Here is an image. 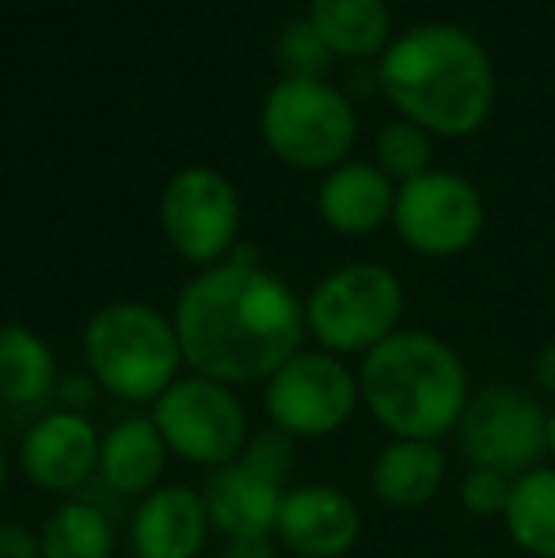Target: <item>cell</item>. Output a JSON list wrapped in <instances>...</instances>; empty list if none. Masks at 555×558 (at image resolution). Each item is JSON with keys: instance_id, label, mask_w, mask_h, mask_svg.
Here are the masks:
<instances>
[{"instance_id": "cell-23", "label": "cell", "mask_w": 555, "mask_h": 558, "mask_svg": "<svg viewBox=\"0 0 555 558\" xmlns=\"http://www.w3.org/2000/svg\"><path fill=\"white\" fill-rule=\"evenodd\" d=\"M430 160H434V145H430V133L422 125L408 122H388L385 130L377 133V168L385 171L388 179H400V183H411V179L426 175Z\"/></svg>"}, {"instance_id": "cell-29", "label": "cell", "mask_w": 555, "mask_h": 558, "mask_svg": "<svg viewBox=\"0 0 555 558\" xmlns=\"http://www.w3.org/2000/svg\"><path fill=\"white\" fill-rule=\"evenodd\" d=\"M217 558H270V544H237Z\"/></svg>"}, {"instance_id": "cell-8", "label": "cell", "mask_w": 555, "mask_h": 558, "mask_svg": "<svg viewBox=\"0 0 555 558\" xmlns=\"http://www.w3.org/2000/svg\"><path fill=\"white\" fill-rule=\"evenodd\" d=\"M457 437L472 468L518 478L548 452V414L529 391L514 384H491L468 399Z\"/></svg>"}, {"instance_id": "cell-22", "label": "cell", "mask_w": 555, "mask_h": 558, "mask_svg": "<svg viewBox=\"0 0 555 558\" xmlns=\"http://www.w3.org/2000/svg\"><path fill=\"white\" fill-rule=\"evenodd\" d=\"M43 558H111L114 529L92 501H61L38 532Z\"/></svg>"}, {"instance_id": "cell-20", "label": "cell", "mask_w": 555, "mask_h": 558, "mask_svg": "<svg viewBox=\"0 0 555 558\" xmlns=\"http://www.w3.org/2000/svg\"><path fill=\"white\" fill-rule=\"evenodd\" d=\"M58 388V361L43 335L23 324L0 327V399L12 407H43Z\"/></svg>"}, {"instance_id": "cell-3", "label": "cell", "mask_w": 555, "mask_h": 558, "mask_svg": "<svg viewBox=\"0 0 555 558\" xmlns=\"http://www.w3.org/2000/svg\"><path fill=\"white\" fill-rule=\"evenodd\" d=\"M362 403L393 437L442 441L468 407V373L449 342L426 331H396L362 357Z\"/></svg>"}, {"instance_id": "cell-4", "label": "cell", "mask_w": 555, "mask_h": 558, "mask_svg": "<svg viewBox=\"0 0 555 558\" xmlns=\"http://www.w3.org/2000/svg\"><path fill=\"white\" fill-rule=\"evenodd\" d=\"M84 361L107 396L122 403H156L179 380L183 350L164 312L141 301L99 308L84 327Z\"/></svg>"}, {"instance_id": "cell-7", "label": "cell", "mask_w": 555, "mask_h": 558, "mask_svg": "<svg viewBox=\"0 0 555 558\" xmlns=\"http://www.w3.org/2000/svg\"><path fill=\"white\" fill-rule=\"evenodd\" d=\"M153 422L168 452L202 468L240 460L248 445V414L229 384L206 376H179L153 403Z\"/></svg>"}, {"instance_id": "cell-31", "label": "cell", "mask_w": 555, "mask_h": 558, "mask_svg": "<svg viewBox=\"0 0 555 558\" xmlns=\"http://www.w3.org/2000/svg\"><path fill=\"white\" fill-rule=\"evenodd\" d=\"M8 483V460H4V448H0V490H4Z\"/></svg>"}, {"instance_id": "cell-24", "label": "cell", "mask_w": 555, "mask_h": 558, "mask_svg": "<svg viewBox=\"0 0 555 558\" xmlns=\"http://www.w3.org/2000/svg\"><path fill=\"white\" fill-rule=\"evenodd\" d=\"M331 46L324 43L316 27L309 20H293L281 27L278 35V65L286 76H301V81H324V73L331 69Z\"/></svg>"}, {"instance_id": "cell-15", "label": "cell", "mask_w": 555, "mask_h": 558, "mask_svg": "<svg viewBox=\"0 0 555 558\" xmlns=\"http://www.w3.org/2000/svg\"><path fill=\"white\" fill-rule=\"evenodd\" d=\"M206 498L191 486H156L134 513V555L137 558H198L209 539Z\"/></svg>"}, {"instance_id": "cell-26", "label": "cell", "mask_w": 555, "mask_h": 558, "mask_svg": "<svg viewBox=\"0 0 555 558\" xmlns=\"http://www.w3.org/2000/svg\"><path fill=\"white\" fill-rule=\"evenodd\" d=\"M510 483L514 478L498 475L487 468H472L460 483V501L464 509H472L475 517H495L506 513V501H510Z\"/></svg>"}, {"instance_id": "cell-12", "label": "cell", "mask_w": 555, "mask_h": 558, "mask_svg": "<svg viewBox=\"0 0 555 558\" xmlns=\"http://www.w3.org/2000/svg\"><path fill=\"white\" fill-rule=\"evenodd\" d=\"M20 468L38 490L73 494L99 471V434L81 411H53L27 429Z\"/></svg>"}, {"instance_id": "cell-1", "label": "cell", "mask_w": 555, "mask_h": 558, "mask_svg": "<svg viewBox=\"0 0 555 558\" xmlns=\"http://www.w3.org/2000/svg\"><path fill=\"white\" fill-rule=\"evenodd\" d=\"M171 324L183 365L229 388L270 380L309 335L301 296L248 258L206 266L186 281Z\"/></svg>"}, {"instance_id": "cell-13", "label": "cell", "mask_w": 555, "mask_h": 558, "mask_svg": "<svg viewBox=\"0 0 555 558\" xmlns=\"http://www.w3.org/2000/svg\"><path fill=\"white\" fill-rule=\"evenodd\" d=\"M275 536L297 558H342L362 536V513L339 486H293L281 498Z\"/></svg>"}, {"instance_id": "cell-30", "label": "cell", "mask_w": 555, "mask_h": 558, "mask_svg": "<svg viewBox=\"0 0 555 558\" xmlns=\"http://www.w3.org/2000/svg\"><path fill=\"white\" fill-rule=\"evenodd\" d=\"M548 452L555 456V411L548 414Z\"/></svg>"}, {"instance_id": "cell-10", "label": "cell", "mask_w": 555, "mask_h": 558, "mask_svg": "<svg viewBox=\"0 0 555 558\" xmlns=\"http://www.w3.org/2000/svg\"><path fill=\"white\" fill-rule=\"evenodd\" d=\"M483 194L457 171L430 168L426 175L400 183L393 206L396 235L426 258H449L468 251L483 232Z\"/></svg>"}, {"instance_id": "cell-5", "label": "cell", "mask_w": 555, "mask_h": 558, "mask_svg": "<svg viewBox=\"0 0 555 558\" xmlns=\"http://www.w3.org/2000/svg\"><path fill=\"white\" fill-rule=\"evenodd\" d=\"M260 130L281 163L301 171H331L347 160L358 137V118L331 81L281 76L263 99Z\"/></svg>"}, {"instance_id": "cell-25", "label": "cell", "mask_w": 555, "mask_h": 558, "mask_svg": "<svg viewBox=\"0 0 555 558\" xmlns=\"http://www.w3.org/2000/svg\"><path fill=\"white\" fill-rule=\"evenodd\" d=\"M240 460H244L252 471H260V475L275 478L278 486H286L289 471H293V437L281 434V429H275V426H267L255 437H248Z\"/></svg>"}, {"instance_id": "cell-21", "label": "cell", "mask_w": 555, "mask_h": 558, "mask_svg": "<svg viewBox=\"0 0 555 558\" xmlns=\"http://www.w3.org/2000/svg\"><path fill=\"white\" fill-rule=\"evenodd\" d=\"M503 517L521 551L555 558V468H533L514 478Z\"/></svg>"}, {"instance_id": "cell-27", "label": "cell", "mask_w": 555, "mask_h": 558, "mask_svg": "<svg viewBox=\"0 0 555 558\" xmlns=\"http://www.w3.org/2000/svg\"><path fill=\"white\" fill-rule=\"evenodd\" d=\"M0 558H43L38 536L23 529V524L4 521L0 524Z\"/></svg>"}, {"instance_id": "cell-19", "label": "cell", "mask_w": 555, "mask_h": 558, "mask_svg": "<svg viewBox=\"0 0 555 558\" xmlns=\"http://www.w3.org/2000/svg\"><path fill=\"white\" fill-rule=\"evenodd\" d=\"M309 23L339 58H381L393 43V12L385 0H312Z\"/></svg>"}, {"instance_id": "cell-9", "label": "cell", "mask_w": 555, "mask_h": 558, "mask_svg": "<svg viewBox=\"0 0 555 558\" xmlns=\"http://www.w3.org/2000/svg\"><path fill=\"white\" fill-rule=\"evenodd\" d=\"M362 388L358 376L335 353L301 350L267 380V418L270 426L293 441H316L342 429L354 414Z\"/></svg>"}, {"instance_id": "cell-16", "label": "cell", "mask_w": 555, "mask_h": 558, "mask_svg": "<svg viewBox=\"0 0 555 558\" xmlns=\"http://www.w3.org/2000/svg\"><path fill=\"white\" fill-rule=\"evenodd\" d=\"M396 186L377 163H339L324 175L316 194V209L327 228L342 235L377 232L385 221H393Z\"/></svg>"}, {"instance_id": "cell-28", "label": "cell", "mask_w": 555, "mask_h": 558, "mask_svg": "<svg viewBox=\"0 0 555 558\" xmlns=\"http://www.w3.org/2000/svg\"><path fill=\"white\" fill-rule=\"evenodd\" d=\"M536 384H541L548 396H555V342L544 345L541 357H536Z\"/></svg>"}, {"instance_id": "cell-18", "label": "cell", "mask_w": 555, "mask_h": 558, "mask_svg": "<svg viewBox=\"0 0 555 558\" xmlns=\"http://www.w3.org/2000/svg\"><path fill=\"white\" fill-rule=\"evenodd\" d=\"M168 463V445L153 418H122L99 441V475L114 494H153Z\"/></svg>"}, {"instance_id": "cell-2", "label": "cell", "mask_w": 555, "mask_h": 558, "mask_svg": "<svg viewBox=\"0 0 555 558\" xmlns=\"http://www.w3.org/2000/svg\"><path fill=\"white\" fill-rule=\"evenodd\" d=\"M377 88L430 137H468L495 111V65L487 50L453 23H419L388 43Z\"/></svg>"}, {"instance_id": "cell-11", "label": "cell", "mask_w": 555, "mask_h": 558, "mask_svg": "<svg viewBox=\"0 0 555 558\" xmlns=\"http://www.w3.org/2000/svg\"><path fill=\"white\" fill-rule=\"evenodd\" d=\"M160 225L171 251L194 266H217L240 232L237 186L214 168H183L168 179Z\"/></svg>"}, {"instance_id": "cell-17", "label": "cell", "mask_w": 555, "mask_h": 558, "mask_svg": "<svg viewBox=\"0 0 555 558\" xmlns=\"http://www.w3.org/2000/svg\"><path fill=\"white\" fill-rule=\"evenodd\" d=\"M445 478V456L437 441H408L393 437L377 452L370 471V486L385 506L419 509L437 494Z\"/></svg>"}, {"instance_id": "cell-14", "label": "cell", "mask_w": 555, "mask_h": 558, "mask_svg": "<svg viewBox=\"0 0 555 558\" xmlns=\"http://www.w3.org/2000/svg\"><path fill=\"white\" fill-rule=\"evenodd\" d=\"M209 509V524L237 544H267L270 532L278 529V509L286 498V486L275 478L252 471L244 460H232L225 468L209 471V483L202 490Z\"/></svg>"}, {"instance_id": "cell-6", "label": "cell", "mask_w": 555, "mask_h": 558, "mask_svg": "<svg viewBox=\"0 0 555 558\" xmlns=\"http://www.w3.org/2000/svg\"><path fill=\"white\" fill-rule=\"evenodd\" d=\"M403 286L388 266L350 263L327 274L304 301V327L324 353H370L400 331Z\"/></svg>"}]
</instances>
